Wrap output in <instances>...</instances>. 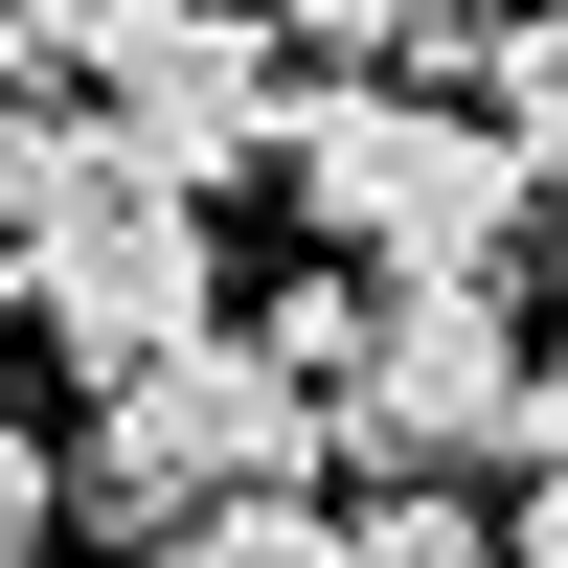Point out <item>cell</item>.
Returning a JSON list of instances; mask_svg holds the SVG:
<instances>
[{
	"instance_id": "8",
	"label": "cell",
	"mask_w": 568,
	"mask_h": 568,
	"mask_svg": "<svg viewBox=\"0 0 568 568\" xmlns=\"http://www.w3.org/2000/svg\"><path fill=\"white\" fill-rule=\"evenodd\" d=\"M45 524H69V455H23V433H0V568H45Z\"/></svg>"
},
{
	"instance_id": "1",
	"label": "cell",
	"mask_w": 568,
	"mask_h": 568,
	"mask_svg": "<svg viewBox=\"0 0 568 568\" xmlns=\"http://www.w3.org/2000/svg\"><path fill=\"white\" fill-rule=\"evenodd\" d=\"M273 364L318 387V433L387 455V478H455V455L524 433V318H500V273H318L296 318H251Z\"/></svg>"
},
{
	"instance_id": "5",
	"label": "cell",
	"mask_w": 568,
	"mask_h": 568,
	"mask_svg": "<svg viewBox=\"0 0 568 568\" xmlns=\"http://www.w3.org/2000/svg\"><path fill=\"white\" fill-rule=\"evenodd\" d=\"M136 568H342V524L318 500H205V524H160Z\"/></svg>"
},
{
	"instance_id": "4",
	"label": "cell",
	"mask_w": 568,
	"mask_h": 568,
	"mask_svg": "<svg viewBox=\"0 0 568 568\" xmlns=\"http://www.w3.org/2000/svg\"><path fill=\"white\" fill-rule=\"evenodd\" d=\"M0 296L69 342V387H136L160 342H205V318H227V273H205V205H182V182H114V160L69 136L45 227L0 251Z\"/></svg>"
},
{
	"instance_id": "2",
	"label": "cell",
	"mask_w": 568,
	"mask_h": 568,
	"mask_svg": "<svg viewBox=\"0 0 568 568\" xmlns=\"http://www.w3.org/2000/svg\"><path fill=\"white\" fill-rule=\"evenodd\" d=\"M273 182L342 273H500V227H524V160H500L478 91H296Z\"/></svg>"
},
{
	"instance_id": "7",
	"label": "cell",
	"mask_w": 568,
	"mask_h": 568,
	"mask_svg": "<svg viewBox=\"0 0 568 568\" xmlns=\"http://www.w3.org/2000/svg\"><path fill=\"white\" fill-rule=\"evenodd\" d=\"M227 23H251L273 69L318 91V69H364V45H409V0H227Z\"/></svg>"
},
{
	"instance_id": "9",
	"label": "cell",
	"mask_w": 568,
	"mask_h": 568,
	"mask_svg": "<svg viewBox=\"0 0 568 568\" xmlns=\"http://www.w3.org/2000/svg\"><path fill=\"white\" fill-rule=\"evenodd\" d=\"M524 568H568V478H524Z\"/></svg>"
},
{
	"instance_id": "3",
	"label": "cell",
	"mask_w": 568,
	"mask_h": 568,
	"mask_svg": "<svg viewBox=\"0 0 568 568\" xmlns=\"http://www.w3.org/2000/svg\"><path fill=\"white\" fill-rule=\"evenodd\" d=\"M296 455H318V387L251 342V318H205V342H160L136 387H91L69 500L160 546V524H205V500H296Z\"/></svg>"
},
{
	"instance_id": "6",
	"label": "cell",
	"mask_w": 568,
	"mask_h": 568,
	"mask_svg": "<svg viewBox=\"0 0 568 568\" xmlns=\"http://www.w3.org/2000/svg\"><path fill=\"white\" fill-rule=\"evenodd\" d=\"M342 568H500V546H478V500H455V478H387V500L342 524Z\"/></svg>"
}]
</instances>
